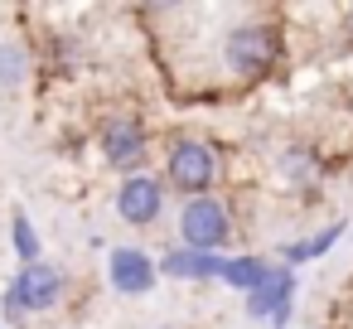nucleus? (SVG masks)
I'll return each instance as SVG.
<instances>
[{
    "label": "nucleus",
    "mask_w": 353,
    "mask_h": 329,
    "mask_svg": "<svg viewBox=\"0 0 353 329\" xmlns=\"http://www.w3.org/2000/svg\"><path fill=\"white\" fill-rule=\"evenodd\" d=\"M34 73V54L25 39H0V92H20Z\"/></svg>",
    "instance_id": "10"
},
{
    "label": "nucleus",
    "mask_w": 353,
    "mask_h": 329,
    "mask_svg": "<svg viewBox=\"0 0 353 329\" xmlns=\"http://www.w3.org/2000/svg\"><path fill=\"white\" fill-rule=\"evenodd\" d=\"M343 237V223H329L324 232H310V237H295V242H281V261L295 271V266H305V261H314V257H324L334 242Z\"/></svg>",
    "instance_id": "12"
},
{
    "label": "nucleus",
    "mask_w": 353,
    "mask_h": 329,
    "mask_svg": "<svg viewBox=\"0 0 353 329\" xmlns=\"http://www.w3.org/2000/svg\"><path fill=\"white\" fill-rule=\"evenodd\" d=\"M97 150H102L107 170H117L121 179L141 175L145 160H150V131L136 112H107L97 121Z\"/></svg>",
    "instance_id": "4"
},
{
    "label": "nucleus",
    "mask_w": 353,
    "mask_h": 329,
    "mask_svg": "<svg viewBox=\"0 0 353 329\" xmlns=\"http://www.w3.org/2000/svg\"><path fill=\"white\" fill-rule=\"evenodd\" d=\"M218 179H223V150L213 141H203V136H170L160 184H170L184 199H199V194H218Z\"/></svg>",
    "instance_id": "2"
},
{
    "label": "nucleus",
    "mask_w": 353,
    "mask_h": 329,
    "mask_svg": "<svg viewBox=\"0 0 353 329\" xmlns=\"http://www.w3.org/2000/svg\"><path fill=\"white\" fill-rule=\"evenodd\" d=\"M155 271L170 276V281H218V276H223V257H218V252L170 247L165 257H155Z\"/></svg>",
    "instance_id": "9"
},
{
    "label": "nucleus",
    "mask_w": 353,
    "mask_h": 329,
    "mask_svg": "<svg viewBox=\"0 0 353 329\" xmlns=\"http://www.w3.org/2000/svg\"><path fill=\"white\" fill-rule=\"evenodd\" d=\"M179 247L189 252H218L237 237V223H232V208L223 194H199V199H184L179 203Z\"/></svg>",
    "instance_id": "3"
},
{
    "label": "nucleus",
    "mask_w": 353,
    "mask_h": 329,
    "mask_svg": "<svg viewBox=\"0 0 353 329\" xmlns=\"http://www.w3.org/2000/svg\"><path fill=\"white\" fill-rule=\"evenodd\" d=\"M285 54V34L271 20H242L232 30H223L218 44V63L232 83H261Z\"/></svg>",
    "instance_id": "1"
},
{
    "label": "nucleus",
    "mask_w": 353,
    "mask_h": 329,
    "mask_svg": "<svg viewBox=\"0 0 353 329\" xmlns=\"http://www.w3.org/2000/svg\"><path fill=\"white\" fill-rule=\"evenodd\" d=\"M266 276H271V261L256 257V252H242V257H223V276H218V281H223L228 290H242V295H247V290H256Z\"/></svg>",
    "instance_id": "11"
},
{
    "label": "nucleus",
    "mask_w": 353,
    "mask_h": 329,
    "mask_svg": "<svg viewBox=\"0 0 353 329\" xmlns=\"http://www.w3.org/2000/svg\"><path fill=\"white\" fill-rule=\"evenodd\" d=\"M112 208H117V218L131 223V228H150V223H160V213H165V184H160V175H150V170L126 175V179L117 184Z\"/></svg>",
    "instance_id": "6"
},
{
    "label": "nucleus",
    "mask_w": 353,
    "mask_h": 329,
    "mask_svg": "<svg viewBox=\"0 0 353 329\" xmlns=\"http://www.w3.org/2000/svg\"><path fill=\"white\" fill-rule=\"evenodd\" d=\"M10 247H15L20 266H30V261H44V242H39V228H34V218H30L25 208H15V213H10Z\"/></svg>",
    "instance_id": "13"
},
{
    "label": "nucleus",
    "mask_w": 353,
    "mask_h": 329,
    "mask_svg": "<svg viewBox=\"0 0 353 329\" xmlns=\"http://www.w3.org/2000/svg\"><path fill=\"white\" fill-rule=\"evenodd\" d=\"M107 281L117 295H150L160 286V271H155V257L145 247H112L107 252Z\"/></svg>",
    "instance_id": "8"
},
{
    "label": "nucleus",
    "mask_w": 353,
    "mask_h": 329,
    "mask_svg": "<svg viewBox=\"0 0 353 329\" xmlns=\"http://www.w3.org/2000/svg\"><path fill=\"white\" fill-rule=\"evenodd\" d=\"M6 290H10V295L20 300V310L34 319V315H49V310L63 305L68 276H63V266H54V261H30V266H20V271L6 281Z\"/></svg>",
    "instance_id": "5"
},
{
    "label": "nucleus",
    "mask_w": 353,
    "mask_h": 329,
    "mask_svg": "<svg viewBox=\"0 0 353 329\" xmlns=\"http://www.w3.org/2000/svg\"><path fill=\"white\" fill-rule=\"evenodd\" d=\"M343 15H348V34H353V6H348V10H343Z\"/></svg>",
    "instance_id": "14"
},
{
    "label": "nucleus",
    "mask_w": 353,
    "mask_h": 329,
    "mask_svg": "<svg viewBox=\"0 0 353 329\" xmlns=\"http://www.w3.org/2000/svg\"><path fill=\"white\" fill-rule=\"evenodd\" d=\"M247 305V319H261L266 329H285V319H290V300H295V271L290 266H271V276L256 286V290H247L242 295Z\"/></svg>",
    "instance_id": "7"
}]
</instances>
